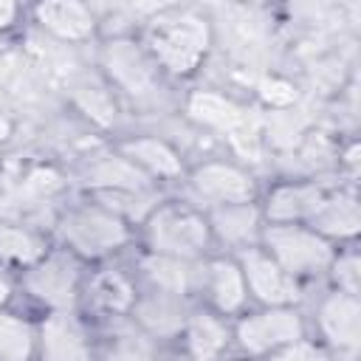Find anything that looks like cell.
<instances>
[{"label": "cell", "instance_id": "6da1fadb", "mask_svg": "<svg viewBox=\"0 0 361 361\" xmlns=\"http://www.w3.org/2000/svg\"><path fill=\"white\" fill-rule=\"evenodd\" d=\"M90 59L118 96L130 127H141L144 121L161 124L164 118L178 116L180 87L164 76V71L155 65V59L135 34L102 37L93 45Z\"/></svg>", "mask_w": 361, "mask_h": 361}, {"label": "cell", "instance_id": "7a4b0ae2", "mask_svg": "<svg viewBox=\"0 0 361 361\" xmlns=\"http://www.w3.org/2000/svg\"><path fill=\"white\" fill-rule=\"evenodd\" d=\"M135 37L172 85L195 82L214 56V25L209 6L158 3Z\"/></svg>", "mask_w": 361, "mask_h": 361}, {"label": "cell", "instance_id": "3957f363", "mask_svg": "<svg viewBox=\"0 0 361 361\" xmlns=\"http://www.w3.org/2000/svg\"><path fill=\"white\" fill-rule=\"evenodd\" d=\"M68 164L56 155L25 147L0 155V217L34 223L51 231V220L59 206L73 195Z\"/></svg>", "mask_w": 361, "mask_h": 361}, {"label": "cell", "instance_id": "277c9868", "mask_svg": "<svg viewBox=\"0 0 361 361\" xmlns=\"http://www.w3.org/2000/svg\"><path fill=\"white\" fill-rule=\"evenodd\" d=\"M51 240L90 268L127 259L138 245V228L102 200L73 192L51 220Z\"/></svg>", "mask_w": 361, "mask_h": 361}, {"label": "cell", "instance_id": "5b68a950", "mask_svg": "<svg viewBox=\"0 0 361 361\" xmlns=\"http://www.w3.org/2000/svg\"><path fill=\"white\" fill-rule=\"evenodd\" d=\"M262 172L251 164L223 152H203L195 155L186 166L183 180L178 183L175 195L186 203L197 206L200 212L228 206V203H251L259 200L262 192Z\"/></svg>", "mask_w": 361, "mask_h": 361}, {"label": "cell", "instance_id": "8992f818", "mask_svg": "<svg viewBox=\"0 0 361 361\" xmlns=\"http://www.w3.org/2000/svg\"><path fill=\"white\" fill-rule=\"evenodd\" d=\"M149 254L178 257V259H206L214 254L206 212L186 203L175 192L164 195L149 214L138 223V245Z\"/></svg>", "mask_w": 361, "mask_h": 361}, {"label": "cell", "instance_id": "52a82bcc", "mask_svg": "<svg viewBox=\"0 0 361 361\" xmlns=\"http://www.w3.org/2000/svg\"><path fill=\"white\" fill-rule=\"evenodd\" d=\"M87 265L71 251L51 245V251L31 268L17 274V302L34 313H71L82 307Z\"/></svg>", "mask_w": 361, "mask_h": 361}, {"label": "cell", "instance_id": "ba28073f", "mask_svg": "<svg viewBox=\"0 0 361 361\" xmlns=\"http://www.w3.org/2000/svg\"><path fill=\"white\" fill-rule=\"evenodd\" d=\"M310 336L319 338L336 361L361 358V296L319 285L305 302Z\"/></svg>", "mask_w": 361, "mask_h": 361}, {"label": "cell", "instance_id": "9c48e42d", "mask_svg": "<svg viewBox=\"0 0 361 361\" xmlns=\"http://www.w3.org/2000/svg\"><path fill=\"white\" fill-rule=\"evenodd\" d=\"M113 147L158 189L175 192L178 183L186 175V166L192 161L189 149L169 133L155 124L147 127H130L121 135L113 138Z\"/></svg>", "mask_w": 361, "mask_h": 361}, {"label": "cell", "instance_id": "30bf717a", "mask_svg": "<svg viewBox=\"0 0 361 361\" xmlns=\"http://www.w3.org/2000/svg\"><path fill=\"white\" fill-rule=\"evenodd\" d=\"M259 245L296 282H302L310 290L324 285L327 271H330L336 251H338V245L324 240L310 226H274V223H265Z\"/></svg>", "mask_w": 361, "mask_h": 361}, {"label": "cell", "instance_id": "8fae6325", "mask_svg": "<svg viewBox=\"0 0 361 361\" xmlns=\"http://www.w3.org/2000/svg\"><path fill=\"white\" fill-rule=\"evenodd\" d=\"M305 307H257L251 305L245 313L231 319L234 355L248 361H268L282 347L307 336Z\"/></svg>", "mask_w": 361, "mask_h": 361}, {"label": "cell", "instance_id": "7c38bea8", "mask_svg": "<svg viewBox=\"0 0 361 361\" xmlns=\"http://www.w3.org/2000/svg\"><path fill=\"white\" fill-rule=\"evenodd\" d=\"M25 28L71 51H93L102 39L96 6L79 0H42L25 6Z\"/></svg>", "mask_w": 361, "mask_h": 361}, {"label": "cell", "instance_id": "4fadbf2b", "mask_svg": "<svg viewBox=\"0 0 361 361\" xmlns=\"http://www.w3.org/2000/svg\"><path fill=\"white\" fill-rule=\"evenodd\" d=\"M135 296H138V282H135L127 259H116V262H104V265H90L87 276H85V290H82L79 313L93 327L127 322Z\"/></svg>", "mask_w": 361, "mask_h": 361}, {"label": "cell", "instance_id": "5bb4252c", "mask_svg": "<svg viewBox=\"0 0 361 361\" xmlns=\"http://www.w3.org/2000/svg\"><path fill=\"white\" fill-rule=\"evenodd\" d=\"M248 288V299L257 307H305L310 288L296 282L262 245L234 254Z\"/></svg>", "mask_w": 361, "mask_h": 361}, {"label": "cell", "instance_id": "9a60e30c", "mask_svg": "<svg viewBox=\"0 0 361 361\" xmlns=\"http://www.w3.org/2000/svg\"><path fill=\"white\" fill-rule=\"evenodd\" d=\"M330 183L333 180H316V178H265L259 192V209L265 223L307 226L316 209L322 206Z\"/></svg>", "mask_w": 361, "mask_h": 361}, {"label": "cell", "instance_id": "2e32d148", "mask_svg": "<svg viewBox=\"0 0 361 361\" xmlns=\"http://www.w3.org/2000/svg\"><path fill=\"white\" fill-rule=\"evenodd\" d=\"M37 361H99V333L79 313H37Z\"/></svg>", "mask_w": 361, "mask_h": 361}, {"label": "cell", "instance_id": "e0dca14e", "mask_svg": "<svg viewBox=\"0 0 361 361\" xmlns=\"http://www.w3.org/2000/svg\"><path fill=\"white\" fill-rule=\"evenodd\" d=\"M197 305L226 316L237 319L251 307L248 288L240 271V262L234 254H209L200 265V285H197Z\"/></svg>", "mask_w": 361, "mask_h": 361}, {"label": "cell", "instance_id": "ac0fdd59", "mask_svg": "<svg viewBox=\"0 0 361 361\" xmlns=\"http://www.w3.org/2000/svg\"><path fill=\"white\" fill-rule=\"evenodd\" d=\"M197 302L175 296V293H164V290H149V288H138V296L133 302V310L127 316V322L144 333L147 338H152L161 347H175L192 307Z\"/></svg>", "mask_w": 361, "mask_h": 361}, {"label": "cell", "instance_id": "d6986e66", "mask_svg": "<svg viewBox=\"0 0 361 361\" xmlns=\"http://www.w3.org/2000/svg\"><path fill=\"white\" fill-rule=\"evenodd\" d=\"M127 265H130L138 288L164 290V293H175V296L197 302L203 259L195 262V259H178V257H164V254H149V251L135 248L127 257Z\"/></svg>", "mask_w": 361, "mask_h": 361}, {"label": "cell", "instance_id": "ffe728a7", "mask_svg": "<svg viewBox=\"0 0 361 361\" xmlns=\"http://www.w3.org/2000/svg\"><path fill=\"white\" fill-rule=\"evenodd\" d=\"M172 350L180 361H223L234 355L231 319L195 305Z\"/></svg>", "mask_w": 361, "mask_h": 361}, {"label": "cell", "instance_id": "44dd1931", "mask_svg": "<svg viewBox=\"0 0 361 361\" xmlns=\"http://www.w3.org/2000/svg\"><path fill=\"white\" fill-rule=\"evenodd\" d=\"M313 231H319L333 245H355L361 234V203H358V186L353 180H333L327 186V195L322 206L316 209L313 220L307 223Z\"/></svg>", "mask_w": 361, "mask_h": 361}, {"label": "cell", "instance_id": "7402d4cb", "mask_svg": "<svg viewBox=\"0 0 361 361\" xmlns=\"http://www.w3.org/2000/svg\"><path fill=\"white\" fill-rule=\"evenodd\" d=\"M212 245L220 254H240L245 248L259 245L265 217L259 209V200L251 203H228L206 212Z\"/></svg>", "mask_w": 361, "mask_h": 361}, {"label": "cell", "instance_id": "603a6c76", "mask_svg": "<svg viewBox=\"0 0 361 361\" xmlns=\"http://www.w3.org/2000/svg\"><path fill=\"white\" fill-rule=\"evenodd\" d=\"M51 245L54 240L48 228L0 217V268L11 271L14 276L31 268L37 259H42L51 251Z\"/></svg>", "mask_w": 361, "mask_h": 361}, {"label": "cell", "instance_id": "cb8c5ba5", "mask_svg": "<svg viewBox=\"0 0 361 361\" xmlns=\"http://www.w3.org/2000/svg\"><path fill=\"white\" fill-rule=\"evenodd\" d=\"M39 324L28 307H0V361H37Z\"/></svg>", "mask_w": 361, "mask_h": 361}, {"label": "cell", "instance_id": "d4e9b609", "mask_svg": "<svg viewBox=\"0 0 361 361\" xmlns=\"http://www.w3.org/2000/svg\"><path fill=\"white\" fill-rule=\"evenodd\" d=\"M327 288H336V290H344V293H353V296H361V257H358V243L355 245H341L336 251V259L327 271V279H324Z\"/></svg>", "mask_w": 361, "mask_h": 361}, {"label": "cell", "instance_id": "484cf974", "mask_svg": "<svg viewBox=\"0 0 361 361\" xmlns=\"http://www.w3.org/2000/svg\"><path fill=\"white\" fill-rule=\"evenodd\" d=\"M268 361H336V358H333V353L319 338H313L307 333L299 341H293V344L282 347L279 353H274Z\"/></svg>", "mask_w": 361, "mask_h": 361}, {"label": "cell", "instance_id": "4316f807", "mask_svg": "<svg viewBox=\"0 0 361 361\" xmlns=\"http://www.w3.org/2000/svg\"><path fill=\"white\" fill-rule=\"evenodd\" d=\"M23 130H25V124H23L20 110H17L14 102L0 90V155L20 144Z\"/></svg>", "mask_w": 361, "mask_h": 361}, {"label": "cell", "instance_id": "83f0119b", "mask_svg": "<svg viewBox=\"0 0 361 361\" xmlns=\"http://www.w3.org/2000/svg\"><path fill=\"white\" fill-rule=\"evenodd\" d=\"M23 28H25V6L14 0H0V39H8Z\"/></svg>", "mask_w": 361, "mask_h": 361}, {"label": "cell", "instance_id": "f1b7e54d", "mask_svg": "<svg viewBox=\"0 0 361 361\" xmlns=\"http://www.w3.org/2000/svg\"><path fill=\"white\" fill-rule=\"evenodd\" d=\"M17 305V276L6 268H0V307Z\"/></svg>", "mask_w": 361, "mask_h": 361}, {"label": "cell", "instance_id": "f546056e", "mask_svg": "<svg viewBox=\"0 0 361 361\" xmlns=\"http://www.w3.org/2000/svg\"><path fill=\"white\" fill-rule=\"evenodd\" d=\"M223 361H248V358H243V355H228V358H223Z\"/></svg>", "mask_w": 361, "mask_h": 361}]
</instances>
